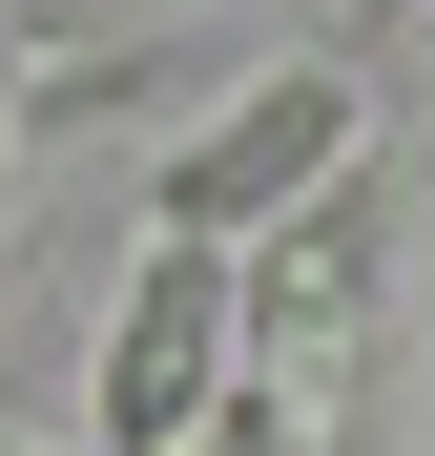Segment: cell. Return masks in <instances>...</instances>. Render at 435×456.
<instances>
[{
  "label": "cell",
  "mask_w": 435,
  "mask_h": 456,
  "mask_svg": "<svg viewBox=\"0 0 435 456\" xmlns=\"http://www.w3.org/2000/svg\"><path fill=\"white\" fill-rule=\"evenodd\" d=\"M229 373H249V249L229 228H166L104 312V395H84V456H207L229 436Z\"/></svg>",
  "instance_id": "6da1fadb"
},
{
  "label": "cell",
  "mask_w": 435,
  "mask_h": 456,
  "mask_svg": "<svg viewBox=\"0 0 435 456\" xmlns=\"http://www.w3.org/2000/svg\"><path fill=\"white\" fill-rule=\"evenodd\" d=\"M352 353H374V249H352V208H290L270 249H249L229 456H332V436H352Z\"/></svg>",
  "instance_id": "7a4b0ae2"
},
{
  "label": "cell",
  "mask_w": 435,
  "mask_h": 456,
  "mask_svg": "<svg viewBox=\"0 0 435 456\" xmlns=\"http://www.w3.org/2000/svg\"><path fill=\"white\" fill-rule=\"evenodd\" d=\"M352 125H374V104H352L332 62H270V84L207 125V145H166V228H229V249H270L290 208H332V187H352Z\"/></svg>",
  "instance_id": "3957f363"
}]
</instances>
